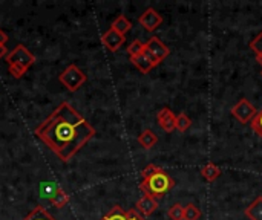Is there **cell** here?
Masks as SVG:
<instances>
[{"label": "cell", "mask_w": 262, "mask_h": 220, "mask_svg": "<svg viewBox=\"0 0 262 220\" xmlns=\"http://www.w3.org/2000/svg\"><path fill=\"white\" fill-rule=\"evenodd\" d=\"M261 75H262V70H261Z\"/></svg>", "instance_id": "obj_29"}, {"label": "cell", "mask_w": 262, "mask_h": 220, "mask_svg": "<svg viewBox=\"0 0 262 220\" xmlns=\"http://www.w3.org/2000/svg\"><path fill=\"white\" fill-rule=\"evenodd\" d=\"M250 49L256 54V58H262V31L255 37V40L250 41Z\"/></svg>", "instance_id": "obj_23"}, {"label": "cell", "mask_w": 262, "mask_h": 220, "mask_svg": "<svg viewBox=\"0 0 262 220\" xmlns=\"http://www.w3.org/2000/svg\"><path fill=\"white\" fill-rule=\"evenodd\" d=\"M126 41V37L118 34L117 31L114 29H107L103 37H101V43L106 46V49H109L111 52H117Z\"/></svg>", "instance_id": "obj_9"}, {"label": "cell", "mask_w": 262, "mask_h": 220, "mask_svg": "<svg viewBox=\"0 0 262 220\" xmlns=\"http://www.w3.org/2000/svg\"><path fill=\"white\" fill-rule=\"evenodd\" d=\"M130 28H132V21H130L126 15H123V14L118 15V17L112 21V25H111V29L117 31V32L121 34V35H126V32H129Z\"/></svg>", "instance_id": "obj_14"}, {"label": "cell", "mask_w": 262, "mask_h": 220, "mask_svg": "<svg viewBox=\"0 0 262 220\" xmlns=\"http://www.w3.org/2000/svg\"><path fill=\"white\" fill-rule=\"evenodd\" d=\"M173 187H175V181L158 165L150 164L141 172L140 190L144 193V196H150V198L160 201Z\"/></svg>", "instance_id": "obj_2"}, {"label": "cell", "mask_w": 262, "mask_h": 220, "mask_svg": "<svg viewBox=\"0 0 262 220\" xmlns=\"http://www.w3.org/2000/svg\"><path fill=\"white\" fill-rule=\"evenodd\" d=\"M256 60H258V63H259V64H262V58H256Z\"/></svg>", "instance_id": "obj_28"}, {"label": "cell", "mask_w": 262, "mask_h": 220, "mask_svg": "<svg viewBox=\"0 0 262 220\" xmlns=\"http://www.w3.org/2000/svg\"><path fill=\"white\" fill-rule=\"evenodd\" d=\"M258 110L256 107L247 100V98H243L239 100L233 107H232V115L243 124H249L255 116H256Z\"/></svg>", "instance_id": "obj_5"}, {"label": "cell", "mask_w": 262, "mask_h": 220, "mask_svg": "<svg viewBox=\"0 0 262 220\" xmlns=\"http://www.w3.org/2000/svg\"><path fill=\"white\" fill-rule=\"evenodd\" d=\"M37 138L63 162H69L95 135V129L69 103H61L37 129Z\"/></svg>", "instance_id": "obj_1"}, {"label": "cell", "mask_w": 262, "mask_h": 220, "mask_svg": "<svg viewBox=\"0 0 262 220\" xmlns=\"http://www.w3.org/2000/svg\"><path fill=\"white\" fill-rule=\"evenodd\" d=\"M157 208H158V201L150 198V196H141L135 204L137 213H140L143 217H147V216L154 214Z\"/></svg>", "instance_id": "obj_11"}, {"label": "cell", "mask_w": 262, "mask_h": 220, "mask_svg": "<svg viewBox=\"0 0 262 220\" xmlns=\"http://www.w3.org/2000/svg\"><path fill=\"white\" fill-rule=\"evenodd\" d=\"M221 168L218 165H215L213 162H207L203 168H201V176L209 181V182H213L215 179H218L221 176Z\"/></svg>", "instance_id": "obj_15"}, {"label": "cell", "mask_w": 262, "mask_h": 220, "mask_svg": "<svg viewBox=\"0 0 262 220\" xmlns=\"http://www.w3.org/2000/svg\"><path fill=\"white\" fill-rule=\"evenodd\" d=\"M137 141H138V144H140L143 149L150 150L152 147H155V145H157V142H158V136L155 135V132H154V130L146 129L144 132H141V135L137 138Z\"/></svg>", "instance_id": "obj_12"}, {"label": "cell", "mask_w": 262, "mask_h": 220, "mask_svg": "<svg viewBox=\"0 0 262 220\" xmlns=\"http://www.w3.org/2000/svg\"><path fill=\"white\" fill-rule=\"evenodd\" d=\"M23 220H55L41 205H37Z\"/></svg>", "instance_id": "obj_17"}, {"label": "cell", "mask_w": 262, "mask_h": 220, "mask_svg": "<svg viewBox=\"0 0 262 220\" xmlns=\"http://www.w3.org/2000/svg\"><path fill=\"white\" fill-rule=\"evenodd\" d=\"M192 126V119L186 115V113H180L177 115V119H175V130L178 132H187Z\"/></svg>", "instance_id": "obj_19"}, {"label": "cell", "mask_w": 262, "mask_h": 220, "mask_svg": "<svg viewBox=\"0 0 262 220\" xmlns=\"http://www.w3.org/2000/svg\"><path fill=\"white\" fill-rule=\"evenodd\" d=\"M252 129L255 130V133L258 135V136H261L262 138V109L256 113V116L252 119Z\"/></svg>", "instance_id": "obj_24"}, {"label": "cell", "mask_w": 262, "mask_h": 220, "mask_svg": "<svg viewBox=\"0 0 262 220\" xmlns=\"http://www.w3.org/2000/svg\"><path fill=\"white\" fill-rule=\"evenodd\" d=\"M6 43H8V35L3 29H0V46L6 47Z\"/></svg>", "instance_id": "obj_26"}, {"label": "cell", "mask_w": 262, "mask_h": 220, "mask_svg": "<svg viewBox=\"0 0 262 220\" xmlns=\"http://www.w3.org/2000/svg\"><path fill=\"white\" fill-rule=\"evenodd\" d=\"M88 77L86 74L77 66V64H69L60 75H58V81L69 90V92H77L84 83H86Z\"/></svg>", "instance_id": "obj_4"}, {"label": "cell", "mask_w": 262, "mask_h": 220, "mask_svg": "<svg viewBox=\"0 0 262 220\" xmlns=\"http://www.w3.org/2000/svg\"><path fill=\"white\" fill-rule=\"evenodd\" d=\"M175 119H177V115H173V112L169 107H164L157 113V121L160 127L167 133H172L175 130Z\"/></svg>", "instance_id": "obj_10"}, {"label": "cell", "mask_w": 262, "mask_h": 220, "mask_svg": "<svg viewBox=\"0 0 262 220\" xmlns=\"http://www.w3.org/2000/svg\"><path fill=\"white\" fill-rule=\"evenodd\" d=\"M101 220H126V211L120 205H114Z\"/></svg>", "instance_id": "obj_18"}, {"label": "cell", "mask_w": 262, "mask_h": 220, "mask_svg": "<svg viewBox=\"0 0 262 220\" xmlns=\"http://www.w3.org/2000/svg\"><path fill=\"white\" fill-rule=\"evenodd\" d=\"M144 44H146V51H147L158 63H161L166 57L170 55V49H169L158 37H150V38L147 40V43H144Z\"/></svg>", "instance_id": "obj_7"}, {"label": "cell", "mask_w": 262, "mask_h": 220, "mask_svg": "<svg viewBox=\"0 0 262 220\" xmlns=\"http://www.w3.org/2000/svg\"><path fill=\"white\" fill-rule=\"evenodd\" d=\"M126 220H146V217H143L140 213H137V210H129L126 211Z\"/></svg>", "instance_id": "obj_25"}, {"label": "cell", "mask_w": 262, "mask_h": 220, "mask_svg": "<svg viewBox=\"0 0 262 220\" xmlns=\"http://www.w3.org/2000/svg\"><path fill=\"white\" fill-rule=\"evenodd\" d=\"M249 220H262V196H258L244 211Z\"/></svg>", "instance_id": "obj_13"}, {"label": "cell", "mask_w": 262, "mask_h": 220, "mask_svg": "<svg viewBox=\"0 0 262 220\" xmlns=\"http://www.w3.org/2000/svg\"><path fill=\"white\" fill-rule=\"evenodd\" d=\"M130 61H132V64L141 72V74H149L154 67H157L160 63L144 49L140 55H137V57H130Z\"/></svg>", "instance_id": "obj_8"}, {"label": "cell", "mask_w": 262, "mask_h": 220, "mask_svg": "<svg viewBox=\"0 0 262 220\" xmlns=\"http://www.w3.org/2000/svg\"><path fill=\"white\" fill-rule=\"evenodd\" d=\"M49 201H51V204H52L55 208H63V207H66V205L69 204V194H68L64 190L57 188V191L52 194V198H51Z\"/></svg>", "instance_id": "obj_16"}, {"label": "cell", "mask_w": 262, "mask_h": 220, "mask_svg": "<svg viewBox=\"0 0 262 220\" xmlns=\"http://www.w3.org/2000/svg\"><path fill=\"white\" fill-rule=\"evenodd\" d=\"M8 54V49L6 47H3V46H0V58H5V55Z\"/></svg>", "instance_id": "obj_27"}, {"label": "cell", "mask_w": 262, "mask_h": 220, "mask_svg": "<svg viewBox=\"0 0 262 220\" xmlns=\"http://www.w3.org/2000/svg\"><path fill=\"white\" fill-rule=\"evenodd\" d=\"M167 216L170 220H184V207L180 204H175L169 208Z\"/></svg>", "instance_id": "obj_22"}, {"label": "cell", "mask_w": 262, "mask_h": 220, "mask_svg": "<svg viewBox=\"0 0 262 220\" xmlns=\"http://www.w3.org/2000/svg\"><path fill=\"white\" fill-rule=\"evenodd\" d=\"M138 21H140V25H141L146 31L154 32V31H155V29H158V28H160V25L163 23V17H161V14H160L157 9H154V8H147V9L140 15Z\"/></svg>", "instance_id": "obj_6"}, {"label": "cell", "mask_w": 262, "mask_h": 220, "mask_svg": "<svg viewBox=\"0 0 262 220\" xmlns=\"http://www.w3.org/2000/svg\"><path fill=\"white\" fill-rule=\"evenodd\" d=\"M5 63L8 64V72L14 78L20 80L35 63V57L25 44H17L5 55Z\"/></svg>", "instance_id": "obj_3"}, {"label": "cell", "mask_w": 262, "mask_h": 220, "mask_svg": "<svg viewBox=\"0 0 262 220\" xmlns=\"http://www.w3.org/2000/svg\"><path fill=\"white\" fill-rule=\"evenodd\" d=\"M144 49H146V44H144L141 40H134V41L127 46V54H129V57H137V55H140Z\"/></svg>", "instance_id": "obj_21"}, {"label": "cell", "mask_w": 262, "mask_h": 220, "mask_svg": "<svg viewBox=\"0 0 262 220\" xmlns=\"http://www.w3.org/2000/svg\"><path fill=\"white\" fill-rule=\"evenodd\" d=\"M201 217V211L198 210L196 205L189 204L184 207V220H200Z\"/></svg>", "instance_id": "obj_20"}]
</instances>
